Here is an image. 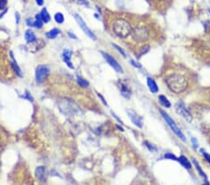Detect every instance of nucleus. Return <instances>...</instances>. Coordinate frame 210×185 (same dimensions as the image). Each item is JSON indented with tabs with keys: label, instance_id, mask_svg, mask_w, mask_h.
Masks as SVG:
<instances>
[{
	"label": "nucleus",
	"instance_id": "1",
	"mask_svg": "<svg viewBox=\"0 0 210 185\" xmlns=\"http://www.w3.org/2000/svg\"><path fill=\"white\" fill-rule=\"evenodd\" d=\"M165 82L167 84V87L176 94H180L184 92L188 87V81L184 76L180 74L174 73L165 79Z\"/></svg>",
	"mask_w": 210,
	"mask_h": 185
},
{
	"label": "nucleus",
	"instance_id": "2",
	"mask_svg": "<svg viewBox=\"0 0 210 185\" xmlns=\"http://www.w3.org/2000/svg\"><path fill=\"white\" fill-rule=\"evenodd\" d=\"M112 30L117 37L121 38H124L130 36L133 31L130 24L123 18H118L113 21Z\"/></svg>",
	"mask_w": 210,
	"mask_h": 185
},
{
	"label": "nucleus",
	"instance_id": "3",
	"mask_svg": "<svg viewBox=\"0 0 210 185\" xmlns=\"http://www.w3.org/2000/svg\"><path fill=\"white\" fill-rule=\"evenodd\" d=\"M160 113L162 114V118L165 120V122H166V124L169 125V127L172 129V131L178 136L181 140H183V141H185L186 140V138H185V136H184V134L182 133V131L178 127V125L176 124V123H175V121L174 120L165 112V111H163L162 110H160Z\"/></svg>",
	"mask_w": 210,
	"mask_h": 185
},
{
	"label": "nucleus",
	"instance_id": "4",
	"mask_svg": "<svg viewBox=\"0 0 210 185\" xmlns=\"http://www.w3.org/2000/svg\"><path fill=\"white\" fill-rule=\"evenodd\" d=\"M132 38L136 42H145L149 39V34L145 26H137L132 31Z\"/></svg>",
	"mask_w": 210,
	"mask_h": 185
},
{
	"label": "nucleus",
	"instance_id": "5",
	"mask_svg": "<svg viewBox=\"0 0 210 185\" xmlns=\"http://www.w3.org/2000/svg\"><path fill=\"white\" fill-rule=\"evenodd\" d=\"M59 110L64 115H71L77 111V106L68 100H62L59 103Z\"/></svg>",
	"mask_w": 210,
	"mask_h": 185
},
{
	"label": "nucleus",
	"instance_id": "6",
	"mask_svg": "<svg viewBox=\"0 0 210 185\" xmlns=\"http://www.w3.org/2000/svg\"><path fill=\"white\" fill-rule=\"evenodd\" d=\"M176 111L178 114H179L181 117H183L187 122L191 123L192 121V116L190 111L188 110V107L185 106L183 102H179L176 105Z\"/></svg>",
	"mask_w": 210,
	"mask_h": 185
},
{
	"label": "nucleus",
	"instance_id": "7",
	"mask_svg": "<svg viewBox=\"0 0 210 185\" xmlns=\"http://www.w3.org/2000/svg\"><path fill=\"white\" fill-rule=\"evenodd\" d=\"M50 73V68L47 66H43L40 64L36 69V81L37 83H42L46 80L48 75Z\"/></svg>",
	"mask_w": 210,
	"mask_h": 185
},
{
	"label": "nucleus",
	"instance_id": "8",
	"mask_svg": "<svg viewBox=\"0 0 210 185\" xmlns=\"http://www.w3.org/2000/svg\"><path fill=\"white\" fill-rule=\"evenodd\" d=\"M74 17H75V19H76V21H77V23H78V25H80V27L81 28V30L84 32V33H85L88 37H89L91 39L95 40V39H96L95 35L93 33V31L87 26V25H86L85 21H83V19H82L79 14H74Z\"/></svg>",
	"mask_w": 210,
	"mask_h": 185
},
{
	"label": "nucleus",
	"instance_id": "9",
	"mask_svg": "<svg viewBox=\"0 0 210 185\" xmlns=\"http://www.w3.org/2000/svg\"><path fill=\"white\" fill-rule=\"evenodd\" d=\"M101 53H102L103 57H104V58L106 59V61L107 62V64H108L111 68H113V69H114L115 71H117V72H119V73H123V68H121V67L120 66V64L116 61L115 58H113V57H112L111 55H110V54H108L107 52L101 51Z\"/></svg>",
	"mask_w": 210,
	"mask_h": 185
},
{
	"label": "nucleus",
	"instance_id": "10",
	"mask_svg": "<svg viewBox=\"0 0 210 185\" xmlns=\"http://www.w3.org/2000/svg\"><path fill=\"white\" fill-rule=\"evenodd\" d=\"M126 112H127L129 118L131 119V121L133 122V124H136L139 128H142V126H143L142 118L139 115H137V113H136L134 111H132V110H126Z\"/></svg>",
	"mask_w": 210,
	"mask_h": 185
},
{
	"label": "nucleus",
	"instance_id": "11",
	"mask_svg": "<svg viewBox=\"0 0 210 185\" xmlns=\"http://www.w3.org/2000/svg\"><path fill=\"white\" fill-rule=\"evenodd\" d=\"M71 56H72V51L71 50H64L63 52V58L64 63L66 64L69 68H74V66L71 62Z\"/></svg>",
	"mask_w": 210,
	"mask_h": 185
},
{
	"label": "nucleus",
	"instance_id": "12",
	"mask_svg": "<svg viewBox=\"0 0 210 185\" xmlns=\"http://www.w3.org/2000/svg\"><path fill=\"white\" fill-rule=\"evenodd\" d=\"M36 176L41 182H45L46 181V169H45V167H38L36 169Z\"/></svg>",
	"mask_w": 210,
	"mask_h": 185
},
{
	"label": "nucleus",
	"instance_id": "13",
	"mask_svg": "<svg viewBox=\"0 0 210 185\" xmlns=\"http://www.w3.org/2000/svg\"><path fill=\"white\" fill-rule=\"evenodd\" d=\"M147 83H148V87H149V91H150L152 94H156V93H158V91H159V87H158L157 83L155 82V81H154L153 79H151V78H148V79H147Z\"/></svg>",
	"mask_w": 210,
	"mask_h": 185
},
{
	"label": "nucleus",
	"instance_id": "14",
	"mask_svg": "<svg viewBox=\"0 0 210 185\" xmlns=\"http://www.w3.org/2000/svg\"><path fill=\"white\" fill-rule=\"evenodd\" d=\"M25 40L29 43H33V42H36L37 40V38H36V35L33 31L31 30H27L25 32Z\"/></svg>",
	"mask_w": 210,
	"mask_h": 185
},
{
	"label": "nucleus",
	"instance_id": "15",
	"mask_svg": "<svg viewBox=\"0 0 210 185\" xmlns=\"http://www.w3.org/2000/svg\"><path fill=\"white\" fill-rule=\"evenodd\" d=\"M39 17L42 20L43 23H49V21H51V16H50L49 12H47L46 8H43L41 10V12L39 13Z\"/></svg>",
	"mask_w": 210,
	"mask_h": 185
},
{
	"label": "nucleus",
	"instance_id": "16",
	"mask_svg": "<svg viewBox=\"0 0 210 185\" xmlns=\"http://www.w3.org/2000/svg\"><path fill=\"white\" fill-rule=\"evenodd\" d=\"M59 34H60V30L57 28H53V29L50 30L49 32H47L46 37L50 39H53V38H56Z\"/></svg>",
	"mask_w": 210,
	"mask_h": 185
},
{
	"label": "nucleus",
	"instance_id": "17",
	"mask_svg": "<svg viewBox=\"0 0 210 185\" xmlns=\"http://www.w3.org/2000/svg\"><path fill=\"white\" fill-rule=\"evenodd\" d=\"M120 93H121V94H123L124 97H126V98H130L131 91H130V89L128 88V87L125 84H121L120 85Z\"/></svg>",
	"mask_w": 210,
	"mask_h": 185
},
{
	"label": "nucleus",
	"instance_id": "18",
	"mask_svg": "<svg viewBox=\"0 0 210 185\" xmlns=\"http://www.w3.org/2000/svg\"><path fill=\"white\" fill-rule=\"evenodd\" d=\"M180 164L185 167V168H187V169H191L192 168V165H191V163L188 161V159L185 157V156H180L179 158V160H178Z\"/></svg>",
	"mask_w": 210,
	"mask_h": 185
},
{
	"label": "nucleus",
	"instance_id": "19",
	"mask_svg": "<svg viewBox=\"0 0 210 185\" xmlns=\"http://www.w3.org/2000/svg\"><path fill=\"white\" fill-rule=\"evenodd\" d=\"M159 102L161 103L162 106H163L164 107H171V103L170 101L167 99V97L166 96H164V95H159Z\"/></svg>",
	"mask_w": 210,
	"mask_h": 185
},
{
	"label": "nucleus",
	"instance_id": "20",
	"mask_svg": "<svg viewBox=\"0 0 210 185\" xmlns=\"http://www.w3.org/2000/svg\"><path fill=\"white\" fill-rule=\"evenodd\" d=\"M54 20L56 23L58 24H63L64 21V14L61 13V12H57L56 14L54 15Z\"/></svg>",
	"mask_w": 210,
	"mask_h": 185
},
{
	"label": "nucleus",
	"instance_id": "21",
	"mask_svg": "<svg viewBox=\"0 0 210 185\" xmlns=\"http://www.w3.org/2000/svg\"><path fill=\"white\" fill-rule=\"evenodd\" d=\"M11 64H12V68H13L14 71L16 72V74L19 76V77H23V74H21V68H19V66L17 64V63H16L15 61H13V62L11 63Z\"/></svg>",
	"mask_w": 210,
	"mask_h": 185
},
{
	"label": "nucleus",
	"instance_id": "22",
	"mask_svg": "<svg viewBox=\"0 0 210 185\" xmlns=\"http://www.w3.org/2000/svg\"><path fill=\"white\" fill-rule=\"evenodd\" d=\"M36 20H35V24H34V26L36 27V28H41L42 26H43V21H42V20L40 19V17H39V14H37V16H36Z\"/></svg>",
	"mask_w": 210,
	"mask_h": 185
},
{
	"label": "nucleus",
	"instance_id": "23",
	"mask_svg": "<svg viewBox=\"0 0 210 185\" xmlns=\"http://www.w3.org/2000/svg\"><path fill=\"white\" fill-rule=\"evenodd\" d=\"M193 164H194V166H195V167L197 168V170L199 171V173H200V176H202V177H204L205 179H206V176H205V172L201 169V167H200V165L198 164V162L195 160V159H193Z\"/></svg>",
	"mask_w": 210,
	"mask_h": 185
},
{
	"label": "nucleus",
	"instance_id": "24",
	"mask_svg": "<svg viewBox=\"0 0 210 185\" xmlns=\"http://www.w3.org/2000/svg\"><path fill=\"white\" fill-rule=\"evenodd\" d=\"M77 81H78V83L81 86V87H84V88H86V87L89 86V82H88L86 80L80 78V77H78L77 78Z\"/></svg>",
	"mask_w": 210,
	"mask_h": 185
},
{
	"label": "nucleus",
	"instance_id": "25",
	"mask_svg": "<svg viewBox=\"0 0 210 185\" xmlns=\"http://www.w3.org/2000/svg\"><path fill=\"white\" fill-rule=\"evenodd\" d=\"M144 144L146 145V147H147V148L149 149V150H150V151H156V150H157L156 147H154L152 144H150L149 142H148V141H145Z\"/></svg>",
	"mask_w": 210,
	"mask_h": 185
},
{
	"label": "nucleus",
	"instance_id": "26",
	"mask_svg": "<svg viewBox=\"0 0 210 185\" xmlns=\"http://www.w3.org/2000/svg\"><path fill=\"white\" fill-rule=\"evenodd\" d=\"M112 45H113V47H114V48H115V49H116V50H117V51L120 53V54H121V55H123V57H126V53H125V51H124L123 49H121L120 47H119L118 45H116V44H112Z\"/></svg>",
	"mask_w": 210,
	"mask_h": 185
},
{
	"label": "nucleus",
	"instance_id": "27",
	"mask_svg": "<svg viewBox=\"0 0 210 185\" xmlns=\"http://www.w3.org/2000/svg\"><path fill=\"white\" fill-rule=\"evenodd\" d=\"M164 158H166V159H170V160H174V161H178L179 158H176L174 154H166L164 155Z\"/></svg>",
	"mask_w": 210,
	"mask_h": 185
},
{
	"label": "nucleus",
	"instance_id": "28",
	"mask_svg": "<svg viewBox=\"0 0 210 185\" xmlns=\"http://www.w3.org/2000/svg\"><path fill=\"white\" fill-rule=\"evenodd\" d=\"M75 2H76L77 4L83 5V6H86V7L89 6V3H88L87 0H75Z\"/></svg>",
	"mask_w": 210,
	"mask_h": 185
},
{
	"label": "nucleus",
	"instance_id": "29",
	"mask_svg": "<svg viewBox=\"0 0 210 185\" xmlns=\"http://www.w3.org/2000/svg\"><path fill=\"white\" fill-rule=\"evenodd\" d=\"M26 24H27V25H28V26H34L35 21L33 20V19H31V18H29V19H27V20H26Z\"/></svg>",
	"mask_w": 210,
	"mask_h": 185
},
{
	"label": "nucleus",
	"instance_id": "30",
	"mask_svg": "<svg viewBox=\"0 0 210 185\" xmlns=\"http://www.w3.org/2000/svg\"><path fill=\"white\" fill-rule=\"evenodd\" d=\"M202 154H203V155H204V157L205 158V160L210 164V154H206V152L203 151V150H202Z\"/></svg>",
	"mask_w": 210,
	"mask_h": 185
},
{
	"label": "nucleus",
	"instance_id": "31",
	"mask_svg": "<svg viewBox=\"0 0 210 185\" xmlns=\"http://www.w3.org/2000/svg\"><path fill=\"white\" fill-rule=\"evenodd\" d=\"M131 64H132L135 68H141V66H140V64H139L137 62H136L135 60H131Z\"/></svg>",
	"mask_w": 210,
	"mask_h": 185
},
{
	"label": "nucleus",
	"instance_id": "32",
	"mask_svg": "<svg viewBox=\"0 0 210 185\" xmlns=\"http://www.w3.org/2000/svg\"><path fill=\"white\" fill-rule=\"evenodd\" d=\"M7 5V0H0V9H3Z\"/></svg>",
	"mask_w": 210,
	"mask_h": 185
},
{
	"label": "nucleus",
	"instance_id": "33",
	"mask_svg": "<svg viewBox=\"0 0 210 185\" xmlns=\"http://www.w3.org/2000/svg\"><path fill=\"white\" fill-rule=\"evenodd\" d=\"M192 142L194 148H197V147H198V142H197V140H196L194 137H192Z\"/></svg>",
	"mask_w": 210,
	"mask_h": 185
},
{
	"label": "nucleus",
	"instance_id": "34",
	"mask_svg": "<svg viewBox=\"0 0 210 185\" xmlns=\"http://www.w3.org/2000/svg\"><path fill=\"white\" fill-rule=\"evenodd\" d=\"M97 96H98V97H100V98H101V101H102V102H103V103H104V104H105L106 106H107V104L106 100L104 99V97H103V96H102V95H101L100 94H98V93H97Z\"/></svg>",
	"mask_w": 210,
	"mask_h": 185
},
{
	"label": "nucleus",
	"instance_id": "35",
	"mask_svg": "<svg viewBox=\"0 0 210 185\" xmlns=\"http://www.w3.org/2000/svg\"><path fill=\"white\" fill-rule=\"evenodd\" d=\"M111 114H112V116H113L114 118H116V120H117V121H119V123H120V124H123V121H121V120H120V119H119V118L117 117V115H116V114H115L114 112H112V111H111Z\"/></svg>",
	"mask_w": 210,
	"mask_h": 185
},
{
	"label": "nucleus",
	"instance_id": "36",
	"mask_svg": "<svg viewBox=\"0 0 210 185\" xmlns=\"http://www.w3.org/2000/svg\"><path fill=\"white\" fill-rule=\"evenodd\" d=\"M36 2L38 6H42L43 3H44V0H36Z\"/></svg>",
	"mask_w": 210,
	"mask_h": 185
},
{
	"label": "nucleus",
	"instance_id": "37",
	"mask_svg": "<svg viewBox=\"0 0 210 185\" xmlns=\"http://www.w3.org/2000/svg\"><path fill=\"white\" fill-rule=\"evenodd\" d=\"M67 35L71 38H74V39H76L77 38V37L75 36V35H73L72 33H71V32H68V33H67Z\"/></svg>",
	"mask_w": 210,
	"mask_h": 185
},
{
	"label": "nucleus",
	"instance_id": "38",
	"mask_svg": "<svg viewBox=\"0 0 210 185\" xmlns=\"http://www.w3.org/2000/svg\"><path fill=\"white\" fill-rule=\"evenodd\" d=\"M15 16H16V19H17V24H19V21H20V15H19V13L18 12H16L15 13Z\"/></svg>",
	"mask_w": 210,
	"mask_h": 185
},
{
	"label": "nucleus",
	"instance_id": "39",
	"mask_svg": "<svg viewBox=\"0 0 210 185\" xmlns=\"http://www.w3.org/2000/svg\"><path fill=\"white\" fill-rule=\"evenodd\" d=\"M117 127H118V129H120V131H123V127H120V125H117Z\"/></svg>",
	"mask_w": 210,
	"mask_h": 185
},
{
	"label": "nucleus",
	"instance_id": "40",
	"mask_svg": "<svg viewBox=\"0 0 210 185\" xmlns=\"http://www.w3.org/2000/svg\"><path fill=\"white\" fill-rule=\"evenodd\" d=\"M162 1H164V0H162Z\"/></svg>",
	"mask_w": 210,
	"mask_h": 185
}]
</instances>
